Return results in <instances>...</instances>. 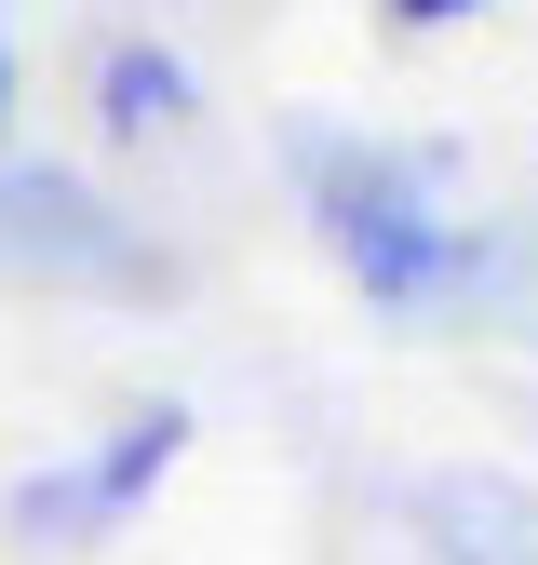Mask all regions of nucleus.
<instances>
[{"instance_id": "obj_1", "label": "nucleus", "mask_w": 538, "mask_h": 565, "mask_svg": "<svg viewBox=\"0 0 538 565\" xmlns=\"http://www.w3.org/2000/svg\"><path fill=\"white\" fill-rule=\"evenodd\" d=\"M297 189H310L323 256L351 269L377 310H444V297L512 282V243L498 230H458L444 202H431V162L418 149H377V135H297Z\"/></svg>"}, {"instance_id": "obj_4", "label": "nucleus", "mask_w": 538, "mask_h": 565, "mask_svg": "<svg viewBox=\"0 0 538 565\" xmlns=\"http://www.w3.org/2000/svg\"><path fill=\"white\" fill-rule=\"evenodd\" d=\"M404 512L431 565H538V471H431Z\"/></svg>"}, {"instance_id": "obj_3", "label": "nucleus", "mask_w": 538, "mask_h": 565, "mask_svg": "<svg viewBox=\"0 0 538 565\" xmlns=\"http://www.w3.org/2000/svg\"><path fill=\"white\" fill-rule=\"evenodd\" d=\"M175 458H189V404H134L108 445L54 458L28 484H0V539H14V552H95V539H121L134 512L162 499Z\"/></svg>"}, {"instance_id": "obj_2", "label": "nucleus", "mask_w": 538, "mask_h": 565, "mask_svg": "<svg viewBox=\"0 0 538 565\" xmlns=\"http://www.w3.org/2000/svg\"><path fill=\"white\" fill-rule=\"evenodd\" d=\"M0 282H54V297H149L162 243L121 216L108 189L54 162H0Z\"/></svg>"}, {"instance_id": "obj_7", "label": "nucleus", "mask_w": 538, "mask_h": 565, "mask_svg": "<svg viewBox=\"0 0 538 565\" xmlns=\"http://www.w3.org/2000/svg\"><path fill=\"white\" fill-rule=\"evenodd\" d=\"M0 121H14V41H0Z\"/></svg>"}, {"instance_id": "obj_6", "label": "nucleus", "mask_w": 538, "mask_h": 565, "mask_svg": "<svg viewBox=\"0 0 538 565\" xmlns=\"http://www.w3.org/2000/svg\"><path fill=\"white\" fill-rule=\"evenodd\" d=\"M458 14H485V0H390V28H458Z\"/></svg>"}, {"instance_id": "obj_5", "label": "nucleus", "mask_w": 538, "mask_h": 565, "mask_svg": "<svg viewBox=\"0 0 538 565\" xmlns=\"http://www.w3.org/2000/svg\"><path fill=\"white\" fill-rule=\"evenodd\" d=\"M189 108H202L189 54H162V41H108V54H95V121L121 135V149H149V135H175Z\"/></svg>"}]
</instances>
